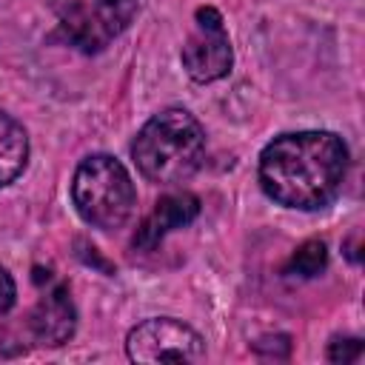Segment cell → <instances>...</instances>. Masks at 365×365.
<instances>
[{"mask_svg":"<svg viewBox=\"0 0 365 365\" xmlns=\"http://www.w3.org/2000/svg\"><path fill=\"white\" fill-rule=\"evenodd\" d=\"M14 299H17V285H14L11 274L0 265V317H6V314L11 311Z\"/></svg>","mask_w":365,"mask_h":365,"instance_id":"cell-12","label":"cell"},{"mask_svg":"<svg viewBox=\"0 0 365 365\" xmlns=\"http://www.w3.org/2000/svg\"><path fill=\"white\" fill-rule=\"evenodd\" d=\"M325 356L331 362H356L362 356V339H356V336H345V339L336 336V339H331Z\"/></svg>","mask_w":365,"mask_h":365,"instance_id":"cell-11","label":"cell"},{"mask_svg":"<svg viewBox=\"0 0 365 365\" xmlns=\"http://www.w3.org/2000/svg\"><path fill=\"white\" fill-rule=\"evenodd\" d=\"M48 6L66 40L83 51L106 48L137 14V0H48Z\"/></svg>","mask_w":365,"mask_h":365,"instance_id":"cell-4","label":"cell"},{"mask_svg":"<svg viewBox=\"0 0 365 365\" xmlns=\"http://www.w3.org/2000/svg\"><path fill=\"white\" fill-rule=\"evenodd\" d=\"M34 282L40 285V297L29 314L31 336L40 345H51V348L68 342L74 334V325H77V311L68 297V288L63 282L51 279L48 274L43 277L40 268L34 271Z\"/></svg>","mask_w":365,"mask_h":365,"instance_id":"cell-7","label":"cell"},{"mask_svg":"<svg viewBox=\"0 0 365 365\" xmlns=\"http://www.w3.org/2000/svg\"><path fill=\"white\" fill-rule=\"evenodd\" d=\"M197 214H200V200L194 194H188V191L165 194L163 200H157L151 214L140 222V228L134 234V248H140V251L157 248L163 242V237H168L171 231L188 225Z\"/></svg>","mask_w":365,"mask_h":365,"instance_id":"cell-8","label":"cell"},{"mask_svg":"<svg viewBox=\"0 0 365 365\" xmlns=\"http://www.w3.org/2000/svg\"><path fill=\"white\" fill-rule=\"evenodd\" d=\"M29 160L26 128L6 111H0V188L17 180Z\"/></svg>","mask_w":365,"mask_h":365,"instance_id":"cell-9","label":"cell"},{"mask_svg":"<svg viewBox=\"0 0 365 365\" xmlns=\"http://www.w3.org/2000/svg\"><path fill=\"white\" fill-rule=\"evenodd\" d=\"M131 157L140 174L160 185L188 180L205 160V131L185 108H163L134 137Z\"/></svg>","mask_w":365,"mask_h":365,"instance_id":"cell-2","label":"cell"},{"mask_svg":"<svg viewBox=\"0 0 365 365\" xmlns=\"http://www.w3.org/2000/svg\"><path fill=\"white\" fill-rule=\"evenodd\" d=\"M325 265H328L325 242H322V240H308V242H302V245L291 254V259H288V265H285L282 271L291 274V277H317Z\"/></svg>","mask_w":365,"mask_h":365,"instance_id":"cell-10","label":"cell"},{"mask_svg":"<svg viewBox=\"0 0 365 365\" xmlns=\"http://www.w3.org/2000/svg\"><path fill=\"white\" fill-rule=\"evenodd\" d=\"M125 351L131 362H197L205 356V342L191 325L154 317L128 331Z\"/></svg>","mask_w":365,"mask_h":365,"instance_id":"cell-5","label":"cell"},{"mask_svg":"<svg viewBox=\"0 0 365 365\" xmlns=\"http://www.w3.org/2000/svg\"><path fill=\"white\" fill-rule=\"evenodd\" d=\"M71 200L77 214L88 225L100 231H114L128 222L137 205V191L120 160L108 154H91L74 171Z\"/></svg>","mask_w":365,"mask_h":365,"instance_id":"cell-3","label":"cell"},{"mask_svg":"<svg viewBox=\"0 0 365 365\" xmlns=\"http://www.w3.org/2000/svg\"><path fill=\"white\" fill-rule=\"evenodd\" d=\"M231 60L234 51L220 11L211 6L197 9V29L182 46V66L188 77L197 83H214L228 74Z\"/></svg>","mask_w":365,"mask_h":365,"instance_id":"cell-6","label":"cell"},{"mask_svg":"<svg viewBox=\"0 0 365 365\" xmlns=\"http://www.w3.org/2000/svg\"><path fill=\"white\" fill-rule=\"evenodd\" d=\"M348 148L331 131H294L274 137L259 154L262 191L299 211L328 205L345 180Z\"/></svg>","mask_w":365,"mask_h":365,"instance_id":"cell-1","label":"cell"}]
</instances>
